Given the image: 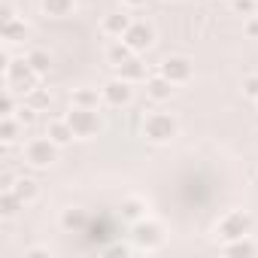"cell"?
<instances>
[{
    "mask_svg": "<svg viewBox=\"0 0 258 258\" xmlns=\"http://www.w3.org/2000/svg\"><path fill=\"white\" fill-rule=\"evenodd\" d=\"M143 134L152 143H167L170 137H176V118L167 115V112H152L143 121Z\"/></svg>",
    "mask_w": 258,
    "mask_h": 258,
    "instance_id": "obj_3",
    "label": "cell"
},
{
    "mask_svg": "<svg viewBox=\"0 0 258 258\" xmlns=\"http://www.w3.org/2000/svg\"><path fill=\"white\" fill-rule=\"evenodd\" d=\"M28 64H31V67L43 76V73H49V64H52V61H49V55H46L43 49H34V52L28 55Z\"/></svg>",
    "mask_w": 258,
    "mask_h": 258,
    "instance_id": "obj_22",
    "label": "cell"
},
{
    "mask_svg": "<svg viewBox=\"0 0 258 258\" xmlns=\"http://www.w3.org/2000/svg\"><path fill=\"white\" fill-rule=\"evenodd\" d=\"M225 255H255V243L249 240V234L246 237H237V240H228Z\"/></svg>",
    "mask_w": 258,
    "mask_h": 258,
    "instance_id": "obj_21",
    "label": "cell"
},
{
    "mask_svg": "<svg viewBox=\"0 0 258 258\" xmlns=\"http://www.w3.org/2000/svg\"><path fill=\"white\" fill-rule=\"evenodd\" d=\"M118 76L127 79V82H140V79H146V67H143L137 58H131V61L118 64Z\"/></svg>",
    "mask_w": 258,
    "mask_h": 258,
    "instance_id": "obj_18",
    "label": "cell"
},
{
    "mask_svg": "<svg viewBox=\"0 0 258 258\" xmlns=\"http://www.w3.org/2000/svg\"><path fill=\"white\" fill-rule=\"evenodd\" d=\"M25 97H28V106H34V109H43V106L49 103V94H46V91H43L40 85H37L34 91H28Z\"/></svg>",
    "mask_w": 258,
    "mask_h": 258,
    "instance_id": "obj_25",
    "label": "cell"
},
{
    "mask_svg": "<svg viewBox=\"0 0 258 258\" xmlns=\"http://www.w3.org/2000/svg\"><path fill=\"white\" fill-rule=\"evenodd\" d=\"M124 7H131V10H140V7H146V0H121Z\"/></svg>",
    "mask_w": 258,
    "mask_h": 258,
    "instance_id": "obj_32",
    "label": "cell"
},
{
    "mask_svg": "<svg viewBox=\"0 0 258 258\" xmlns=\"http://www.w3.org/2000/svg\"><path fill=\"white\" fill-rule=\"evenodd\" d=\"M13 191H16V195H19V198H22L25 204H31V201H34V198L40 195V185H37V182H34L31 176H19V179L13 182Z\"/></svg>",
    "mask_w": 258,
    "mask_h": 258,
    "instance_id": "obj_17",
    "label": "cell"
},
{
    "mask_svg": "<svg viewBox=\"0 0 258 258\" xmlns=\"http://www.w3.org/2000/svg\"><path fill=\"white\" fill-rule=\"evenodd\" d=\"M22 207H25V201H22L13 188H4V195H0V216L10 219V216H16Z\"/></svg>",
    "mask_w": 258,
    "mask_h": 258,
    "instance_id": "obj_15",
    "label": "cell"
},
{
    "mask_svg": "<svg viewBox=\"0 0 258 258\" xmlns=\"http://www.w3.org/2000/svg\"><path fill=\"white\" fill-rule=\"evenodd\" d=\"M243 94L252 97V100H258V76H246L243 79Z\"/></svg>",
    "mask_w": 258,
    "mask_h": 258,
    "instance_id": "obj_28",
    "label": "cell"
},
{
    "mask_svg": "<svg viewBox=\"0 0 258 258\" xmlns=\"http://www.w3.org/2000/svg\"><path fill=\"white\" fill-rule=\"evenodd\" d=\"M0 112H4V115H16V91H13V88L4 91V100H0Z\"/></svg>",
    "mask_w": 258,
    "mask_h": 258,
    "instance_id": "obj_26",
    "label": "cell"
},
{
    "mask_svg": "<svg viewBox=\"0 0 258 258\" xmlns=\"http://www.w3.org/2000/svg\"><path fill=\"white\" fill-rule=\"evenodd\" d=\"M34 112H37L34 106H22L16 115H19V121H22V124H31V121H34Z\"/></svg>",
    "mask_w": 258,
    "mask_h": 258,
    "instance_id": "obj_29",
    "label": "cell"
},
{
    "mask_svg": "<svg viewBox=\"0 0 258 258\" xmlns=\"http://www.w3.org/2000/svg\"><path fill=\"white\" fill-rule=\"evenodd\" d=\"M61 225H64L67 231H85V228H88V216H85L82 210H64Z\"/></svg>",
    "mask_w": 258,
    "mask_h": 258,
    "instance_id": "obj_19",
    "label": "cell"
},
{
    "mask_svg": "<svg viewBox=\"0 0 258 258\" xmlns=\"http://www.w3.org/2000/svg\"><path fill=\"white\" fill-rule=\"evenodd\" d=\"M134 55H137V52H134L131 46H127V43H124L121 37H118V40H115V43H112V46L106 49V61H109L112 67H118V64H124V61H131Z\"/></svg>",
    "mask_w": 258,
    "mask_h": 258,
    "instance_id": "obj_12",
    "label": "cell"
},
{
    "mask_svg": "<svg viewBox=\"0 0 258 258\" xmlns=\"http://www.w3.org/2000/svg\"><path fill=\"white\" fill-rule=\"evenodd\" d=\"M249 228H252L249 213H243V210H231V213L222 216V222H219V237H225V240H237V237H246Z\"/></svg>",
    "mask_w": 258,
    "mask_h": 258,
    "instance_id": "obj_4",
    "label": "cell"
},
{
    "mask_svg": "<svg viewBox=\"0 0 258 258\" xmlns=\"http://www.w3.org/2000/svg\"><path fill=\"white\" fill-rule=\"evenodd\" d=\"M121 216H124V219H140V216H143V201H137V198L124 201V204H121Z\"/></svg>",
    "mask_w": 258,
    "mask_h": 258,
    "instance_id": "obj_24",
    "label": "cell"
},
{
    "mask_svg": "<svg viewBox=\"0 0 258 258\" xmlns=\"http://www.w3.org/2000/svg\"><path fill=\"white\" fill-rule=\"evenodd\" d=\"M19 115H4L0 118V140L4 143H13L16 137H19Z\"/></svg>",
    "mask_w": 258,
    "mask_h": 258,
    "instance_id": "obj_20",
    "label": "cell"
},
{
    "mask_svg": "<svg viewBox=\"0 0 258 258\" xmlns=\"http://www.w3.org/2000/svg\"><path fill=\"white\" fill-rule=\"evenodd\" d=\"M43 16H49V19H64V16H70L73 13V0H43Z\"/></svg>",
    "mask_w": 258,
    "mask_h": 258,
    "instance_id": "obj_16",
    "label": "cell"
},
{
    "mask_svg": "<svg viewBox=\"0 0 258 258\" xmlns=\"http://www.w3.org/2000/svg\"><path fill=\"white\" fill-rule=\"evenodd\" d=\"M67 121L76 131V137H91L97 131V109H91V106H73L67 112Z\"/></svg>",
    "mask_w": 258,
    "mask_h": 258,
    "instance_id": "obj_5",
    "label": "cell"
},
{
    "mask_svg": "<svg viewBox=\"0 0 258 258\" xmlns=\"http://www.w3.org/2000/svg\"><path fill=\"white\" fill-rule=\"evenodd\" d=\"M146 94H149L152 100H170V94H173V82H170L167 76L155 73V76L146 79Z\"/></svg>",
    "mask_w": 258,
    "mask_h": 258,
    "instance_id": "obj_10",
    "label": "cell"
},
{
    "mask_svg": "<svg viewBox=\"0 0 258 258\" xmlns=\"http://www.w3.org/2000/svg\"><path fill=\"white\" fill-rule=\"evenodd\" d=\"M4 73H7V88H13L16 94H28V91H34V88H37V79H40V73L28 64V58L10 61V64L4 67Z\"/></svg>",
    "mask_w": 258,
    "mask_h": 258,
    "instance_id": "obj_1",
    "label": "cell"
},
{
    "mask_svg": "<svg viewBox=\"0 0 258 258\" xmlns=\"http://www.w3.org/2000/svg\"><path fill=\"white\" fill-rule=\"evenodd\" d=\"M103 100L109 103V106H124L127 100H131V82H127V79H109L106 85H103Z\"/></svg>",
    "mask_w": 258,
    "mask_h": 258,
    "instance_id": "obj_8",
    "label": "cell"
},
{
    "mask_svg": "<svg viewBox=\"0 0 258 258\" xmlns=\"http://www.w3.org/2000/svg\"><path fill=\"white\" fill-rule=\"evenodd\" d=\"M127 46H131L134 52H143V49H149L152 46V28L149 25H143V22H134L131 28L124 31V37H121Z\"/></svg>",
    "mask_w": 258,
    "mask_h": 258,
    "instance_id": "obj_9",
    "label": "cell"
},
{
    "mask_svg": "<svg viewBox=\"0 0 258 258\" xmlns=\"http://www.w3.org/2000/svg\"><path fill=\"white\" fill-rule=\"evenodd\" d=\"M134 22L127 19L124 13H112V16H106L103 19V34H109V37H124V31L131 28Z\"/></svg>",
    "mask_w": 258,
    "mask_h": 258,
    "instance_id": "obj_13",
    "label": "cell"
},
{
    "mask_svg": "<svg viewBox=\"0 0 258 258\" xmlns=\"http://www.w3.org/2000/svg\"><path fill=\"white\" fill-rule=\"evenodd\" d=\"M246 34H249V37H258V16L246 22Z\"/></svg>",
    "mask_w": 258,
    "mask_h": 258,
    "instance_id": "obj_30",
    "label": "cell"
},
{
    "mask_svg": "<svg viewBox=\"0 0 258 258\" xmlns=\"http://www.w3.org/2000/svg\"><path fill=\"white\" fill-rule=\"evenodd\" d=\"M158 73H161V76H167L173 85H179V82H188V76H191V61H188V58H182V55L164 58Z\"/></svg>",
    "mask_w": 258,
    "mask_h": 258,
    "instance_id": "obj_6",
    "label": "cell"
},
{
    "mask_svg": "<svg viewBox=\"0 0 258 258\" xmlns=\"http://www.w3.org/2000/svg\"><path fill=\"white\" fill-rule=\"evenodd\" d=\"M22 158H25L31 167H49V164H55V158H58V143H55L49 134H46V137H34V140L25 143Z\"/></svg>",
    "mask_w": 258,
    "mask_h": 258,
    "instance_id": "obj_2",
    "label": "cell"
},
{
    "mask_svg": "<svg viewBox=\"0 0 258 258\" xmlns=\"http://www.w3.org/2000/svg\"><path fill=\"white\" fill-rule=\"evenodd\" d=\"M103 252H109V255H127V246H109Z\"/></svg>",
    "mask_w": 258,
    "mask_h": 258,
    "instance_id": "obj_31",
    "label": "cell"
},
{
    "mask_svg": "<svg viewBox=\"0 0 258 258\" xmlns=\"http://www.w3.org/2000/svg\"><path fill=\"white\" fill-rule=\"evenodd\" d=\"M234 10H237V13H243V16H255L258 0H234Z\"/></svg>",
    "mask_w": 258,
    "mask_h": 258,
    "instance_id": "obj_27",
    "label": "cell"
},
{
    "mask_svg": "<svg viewBox=\"0 0 258 258\" xmlns=\"http://www.w3.org/2000/svg\"><path fill=\"white\" fill-rule=\"evenodd\" d=\"M46 134H49L58 146H67V143L76 137V131L70 127V121H67V118H52V121H49V127H46Z\"/></svg>",
    "mask_w": 258,
    "mask_h": 258,
    "instance_id": "obj_11",
    "label": "cell"
},
{
    "mask_svg": "<svg viewBox=\"0 0 258 258\" xmlns=\"http://www.w3.org/2000/svg\"><path fill=\"white\" fill-rule=\"evenodd\" d=\"M134 243L140 246V249H158L161 243H164V234H161V228L155 225V222H140L137 228H134Z\"/></svg>",
    "mask_w": 258,
    "mask_h": 258,
    "instance_id": "obj_7",
    "label": "cell"
},
{
    "mask_svg": "<svg viewBox=\"0 0 258 258\" xmlns=\"http://www.w3.org/2000/svg\"><path fill=\"white\" fill-rule=\"evenodd\" d=\"M73 106H91V109H97V91H88V88L76 91L73 94Z\"/></svg>",
    "mask_w": 258,
    "mask_h": 258,
    "instance_id": "obj_23",
    "label": "cell"
},
{
    "mask_svg": "<svg viewBox=\"0 0 258 258\" xmlns=\"http://www.w3.org/2000/svg\"><path fill=\"white\" fill-rule=\"evenodd\" d=\"M0 34H4V40H7V43H22V40L28 37V25H25L22 19H16V16H13V19H7V22H4Z\"/></svg>",
    "mask_w": 258,
    "mask_h": 258,
    "instance_id": "obj_14",
    "label": "cell"
}]
</instances>
